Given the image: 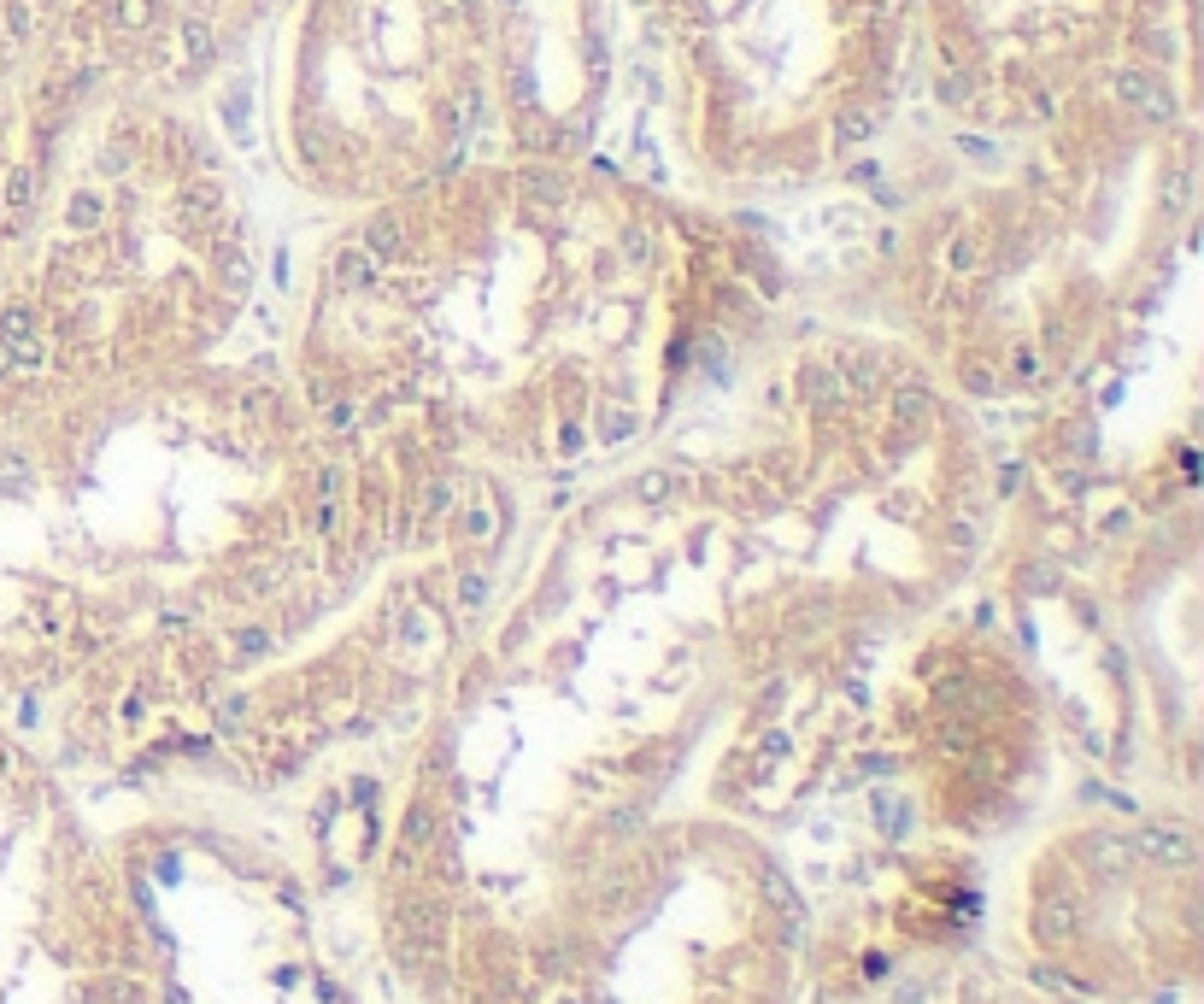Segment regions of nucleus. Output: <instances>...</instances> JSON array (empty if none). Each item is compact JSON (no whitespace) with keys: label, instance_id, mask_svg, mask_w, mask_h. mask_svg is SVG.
<instances>
[{"label":"nucleus","instance_id":"obj_1","mask_svg":"<svg viewBox=\"0 0 1204 1004\" xmlns=\"http://www.w3.org/2000/svg\"><path fill=\"white\" fill-rule=\"evenodd\" d=\"M1140 852L1157 858V864H1193V835H1187V829H1146V835H1140Z\"/></svg>","mask_w":1204,"mask_h":1004},{"label":"nucleus","instance_id":"obj_2","mask_svg":"<svg viewBox=\"0 0 1204 1004\" xmlns=\"http://www.w3.org/2000/svg\"><path fill=\"white\" fill-rule=\"evenodd\" d=\"M1035 934L1046 940V946H1058V940H1069L1075 934V911H1069L1064 899H1046L1035 911Z\"/></svg>","mask_w":1204,"mask_h":1004},{"label":"nucleus","instance_id":"obj_3","mask_svg":"<svg viewBox=\"0 0 1204 1004\" xmlns=\"http://www.w3.org/2000/svg\"><path fill=\"white\" fill-rule=\"evenodd\" d=\"M435 829H441V816H435L429 805H412V810H406V822H400V846H406V852H423V846L435 840Z\"/></svg>","mask_w":1204,"mask_h":1004}]
</instances>
